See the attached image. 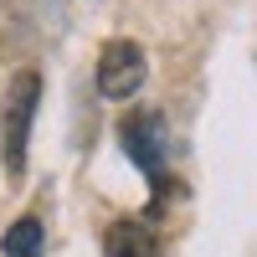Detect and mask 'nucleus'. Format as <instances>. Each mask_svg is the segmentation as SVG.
Returning <instances> with one entry per match:
<instances>
[{
  "instance_id": "39448f33",
  "label": "nucleus",
  "mask_w": 257,
  "mask_h": 257,
  "mask_svg": "<svg viewBox=\"0 0 257 257\" xmlns=\"http://www.w3.org/2000/svg\"><path fill=\"white\" fill-rule=\"evenodd\" d=\"M6 257H41V221L36 216H21L11 231H6Z\"/></svg>"
},
{
  "instance_id": "7ed1b4c3",
  "label": "nucleus",
  "mask_w": 257,
  "mask_h": 257,
  "mask_svg": "<svg viewBox=\"0 0 257 257\" xmlns=\"http://www.w3.org/2000/svg\"><path fill=\"white\" fill-rule=\"evenodd\" d=\"M118 139L123 149L134 155V165L144 170L149 180H160V155H165V118L155 108H144V113H128L123 128H118Z\"/></svg>"
},
{
  "instance_id": "20e7f679",
  "label": "nucleus",
  "mask_w": 257,
  "mask_h": 257,
  "mask_svg": "<svg viewBox=\"0 0 257 257\" xmlns=\"http://www.w3.org/2000/svg\"><path fill=\"white\" fill-rule=\"evenodd\" d=\"M103 252H108V257H165L160 231L149 226V221H134V216L108 226V237H103Z\"/></svg>"
},
{
  "instance_id": "f03ea898",
  "label": "nucleus",
  "mask_w": 257,
  "mask_h": 257,
  "mask_svg": "<svg viewBox=\"0 0 257 257\" xmlns=\"http://www.w3.org/2000/svg\"><path fill=\"white\" fill-rule=\"evenodd\" d=\"M144 47L139 41H108V47L98 52V93L103 98H134L144 88Z\"/></svg>"
},
{
  "instance_id": "f257e3e1",
  "label": "nucleus",
  "mask_w": 257,
  "mask_h": 257,
  "mask_svg": "<svg viewBox=\"0 0 257 257\" xmlns=\"http://www.w3.org/2000/svg\"><path fill=\"white\" fill-rule=\"evenodd\" d=\"M41 98V72L21 67L6 88V113H0V155H6V175H21L26 165V134H31V113Z\"/></svg>"
}]
</instances>
